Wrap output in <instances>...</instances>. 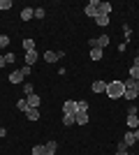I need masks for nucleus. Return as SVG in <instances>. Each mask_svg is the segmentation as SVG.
Returning a JSON list of instances; mask_svg holds the SVG:
<instances>
[{"instance_id": "36", "label": "nucleus", "mask_w": 139, "mask_h": 155, "mask_svg": "<svg viewBox=\"0 0 139 155\" xmlns=\"http://www.w3.org/2000/svg\"><path fill=\"white\" fill-rule=\"evenodd\" d=\"M2 137H7V130L5 127H0V139H2Z\"/></svg>"}, {"instance_id": "28", "label": "nucleus", "mask_w": 139, "mask_h": 155, "mask_svg": "<svg viewBox=\"0 0 139 155\" xmlns=\"http://www.w3.org/2000/svg\"><path fill=\"white\" fill-rule=\"evenodd\" d=\"M123 35H125V44H127L130 37H132V28H130V26H123Z\"/></svg>"}, {"instance_id": "31", "label": "nucleus", "mask_w": 139, "mask_h": 155, "mask_svg": "<svg viewBox=\"0 0 139 155\" xmlns=\"http://www.w3.org/2000/svg\"><path fill=\"white\" fill-rule=\"evenodd\" d=\"M139 93H132V91H125V95H123V100H137Z\"/></svg>"}, {"instance_id": "6", "label": "nucleus", "mask_w": 139, "mask_h": 155, "mask_svg": "<svg viewBox=\"0 0 139 155\" xmlns=\"http://www.w3.org/2000/svg\"><path fill=\"white\" fill-rule=\"evenodd\" d=\"M7 79H9V81H12V84L16 86V84H23V79H26V77L21 74V70H12V72H9V77H7Z\"/></svg>"}, {"instance_id": "39", "label": "nucleus", "mask_w": 139, "mask_h": 155, "mask_svg": "<svg viewBox=\"0 0 139 155\" xmlns=\"http://www.w3.org/2000/svg\"><path fill=\"white\" fill-rule=\"evenodd\" d=\"M116 155H127V153H123V150H116Z\"/></svg>"}, {"instance_id": "21", "label": "nucleus", "mask_w": 139, "mask_h": 155, "mask_svg": "<svg viewBox=\"0 0 139 155\" xmlns=\"http://www.w3.org/2000/svg\"><path fill=\"white\" fill-rule=\"evenodd\" d=\"M35 93V88H33V81H23V95H33Z\"/></svg>"}, {"instance_id": "35", "label": "nucleus", "mask_w": 139, "mask_h": 155, "mask_svg": "<svg viewBox=\"0 0 139 155\" xmlns=\"http://www.w3.org/2000/svg\"><path fill=\"white\" fill-rule=\"evenodd\" d=\"M5 65H7V63H5V56H0V70H2Z\"/></svg>"}, {"instance_id": "7", "label": "nucleus", "mask_w": 139, "mask_h": 155, "mask_svg": "<svg viewBox=\"0 0 139 155\" xmlns=\"http://www.w3.org/2000/svg\"><path fill=\"white\" fill-rule=\"evenodd\" d=\"M109 14H111V2H100L98 16H109Z\"/></svg>"}, {"instance_id": "5", "label": "nucleus", "mask_w": 139, "mask_h": 155, "mask_svg": "<svg viewBox=\"0 0 139 155\" xmlns=\"http://www.w3.org/2000/svg\"><path fill=\"white\" fill-rule=\"evenodd\" d=\"M63 114H77V100H65L63 102Z\"/></svg>"}, {"instance_id": "8", "label": "nucleus", "mask_w": 139, "mask_h": 155, "mask_svg": "<svg viewBox=\"0 0 139 155\" xmlns=\"http://www.w3.org/2000/svg\"><path fill=\"white\" fill-rule=\"evenodd\" d=\"M123 86H125V91L139 93V81H134V79H127V81H123Z\"/></svg>"}, {"instance_id": "17", "label": "nucleus", "mask_w": 139, "mask_h": 155, "mask_svg": "<svg viewBox=\"0 0 139 155\" xmlns=\"http://www.w3.org/2000/svg\"><path fill=\"white\" fill-rule=\"evenodd\" d=\"M95 42H98V46L100 49H104V46H109V35H100V37H95Z\"/></svg>"}, {"instance_id": "2", "label": "nucleus", "mask_w": 139, "mask_h": 155, "mask_svg": "<svg viewBox=\"0 0 139 155\" xmlns=\"http://www.w3.org/2000/svg\"><path fill=\"white\" fill-rule=\"evenodd\" d=\"M100 2H102V0H91V2L84 7V14H86L88 19H95V16H98V7H100Z\"/></svg>"}, {"instance_id": "16", "label": "nucleus", "mask_w": 139, "mask_h": 155, "mask_svg": "<svg viewBox=\"0 0 139 155\" xmlns=\"http://www.w3.org/2000/svg\"><path fill=\"white\" fill-rule=\"evenodd\" d=\"M35 63H37V51H26V65L33 67Z\"/></svg>"}, {"instance_id": "3", "label": "nucleus", "mask_w": 139, "mask_h": 155, "mask_svg": "<svg viewBox=\"0 0 139 155\" xmlns=\"http://www.w3.org/2000/svg\"><path fill=\"white\" fill-rule=\"evenodd\" d=\"M60 58H65V51H44V60L46 63H56V60H60Z\"/></svg>"}, {"instance_id": "33", "label": "nucleus", "mask_w": 139, "mask_h": 155, "mask_svg": "<svg viewBox=\"0 0 139 155\" xmlns=\"http://www.w3.org/2000/svg\"><path fill=\"white\" fill-rule=\"evenodd\" d=\"M14 60H16V56H14L12 51H7L5 53V63H14Z\"/></svg>"}, {"instance_id": "15", "label": "nucleus", "mask_w": 139, "mask_h": 155, "mask_svg": "<svg viewBox=\"0 0 139 155\" xmlns=\"http://www.w3.org/2000/svg\"><path fill=\"white\" fill-rule=\"evenodd\" d=\"M102 56H104V51L100 46H93L91 49V60H102Z\"/></svg>"}, {"instance_id": "14", "label": "nucleus", "mask_w": 139, "mask_h": 155, "mask_svg": "<svg viewBox=\"0 0 139 155\" xmlns=\"http://www.w3.org/2000/svg\"><path fill=\"white\" fill-rule=\"evenodd\" d=\"M93 93H104L107 91V81H93Z\"/></svg>"}, {"instance_id": "38", "label": "nucleus", "mask_w": 139, "mask_h": 155, "mask_svg": "<svg viewBox=\"0 0 139 155\" xmlns=\"http://www.w3.org/2000/svg\"><path fill=\"white\" fill-rule=\"evenodd\" d=\"M132 65H137V67H139V53H137V58H134V63Z\"/></svg>"}, {"instance_id": "27", "label": "nucleus", "mask_w": 139, "mask_h": 155, "mask_svg": "<svg viewBox=\"0 0 139 155\" xmlns=\"http://www.w3.org/2000/svg\"><path fill=\"white\" fill-rule=\"evenodd\" d=\"M44 16H46L44 7H35V19H44Z\"/></svg>"}, {"instance_id": "9", "label": "nucleus", "mask_w": 139, "mask_h": 155, "mask_svg": "<svg viewBox=\"0 0 139 155\" xmlns=\"http://www.w3.org/2000/svg\"><path fill=\"white\" fill-rule=\"evenodd\" d=\"M35 16V9L33 7H23V9H21V21H30Z\"/></svg>"}, {"instance_id": "22", "label": "nucleus", "mask_w": 139, "mask_h": 155, "mask_svg": "<svg viewBox=\"0 0 139 155\" xmlns=\"http://www.w3.org/2000/svg\"><path fill=\"white\" fill-rule=\"evenodd\" d=\"M95 23H98L100 28H107L109 26V16H95Z\"/></svg>"}, {"instance_id": "32", "label": "nucleus", "mask_w": 139, "mask_h": 155, "mask_svg": "<svg viewBox=\"0 0 139 155\" xmlns=\"http://www.w3.org/2000/svg\"><path fill=\"white\" fill-rule=\"evenodd\" d=\"M19 70H21V74H23V77H28V74L33 72V67H30V65H23V67H19Z\"/></svg>"}, {"instance_id": "34", "label": "nucleus", "mask_w": 139, "mask_h": 155, "mask_svg": "<svg viewBox=\"0 0 139 155\" xmlns=\"http://www.w3.org/2000/svg\"><path fill=\"white\" fill-rule=\"evenodd\" d=\"M118 150H123V153H127V146H125V141H123V139H121V141H118Z\"/></svg>"}, {"instance_id": "40", "label": "nucleus", "mask_w": 139, "mask_h": 155, "mask_svg": "<svg viewBox=\"0 0 139 155\" xmlns=\"http://www.w3.org/2000/svg\"><path fill=\"white\" fill-rule=\"evenodd\" d=\"M127 155H132V153H127Z\"/></svg>"}, {"instance_id": "13", "label": "nucleus", "mask_w": 139, "mask_h": 155, "mask_svg": "<svg viewBox=\"0 0 139 155\" xmlns=\"http://www.w3.org/2000/svg\"><path fill=\"white\" fill-rule=\"evenodd\" d=\"M123 141H125V146H127V148L137 143V139H134V132H132V130H130V132H125V137H123Z\"/></svg>"}, {"instance_id": "12", "label": "nucleus", "mask_w": 139, "mask_h": 155, "mask_svg": "<svg viewBox=\"0 0 139 155\" xmlns=\"http://www.w3.org/2000/svg\"><path fill=\"white\" fill-rule=\"evenodd\" d=\"M74 123H77L74 114H63V125H65V127H72Z\"/></svg>"}, {"instance_id": "4", "label": "nucleus", "mask_w": 139, "mask_h": 155, "mask_svg": "<svg viewBox=\"0 0 139 155\" xmlns=\"http://www.w3.org/2000/svg\"><path fill=\"white\" fill-rule=\"evenodd\" d=\"M26 102H28V107H30V109H40L42 100H40V95H37V93H33V95L26 97Z\"/></svg>"}, {"instance_id": "26", "label": "nucleus", "mask_w": 139, "mask_h": 155, "mask_svg": "<svg viewBox=\"0 0 139 155\" xmlns=\"http://www.w3.org/2000/svg\"><path fill=\"white\" fill-rule=\"evenodd\" d=\"M130 79L139 81V67H137V65H132V67H130Z\"/></svg>"}, {"instance_id": "29", "label": "nucleus", "mask_w": 139, "mask_h": 155, "mask_svg": "<svg viewBox=\"0 0 139 155\" xmlns=\"http://www.w3.org/2000/svg\"><path fill=\"white\" fill-rule=\"evenodd\" d=\"M12 7V0H0V12H7Z\"/></svg>"}, {"instance_id": "24", "label": "nucleus", "mask_w": 139, "mask_h": 155, "mask_svg": "<svg viewBox=\"0 0 139 155\" xmlns=\"http://www.w3.org/2000/svg\"><path fill=\"white\" fill-rule=\"evenodd\" d=\"M23 49H26V51H35V42L30 37H26L23 39Z\"/></svg>"}, {"instance_id": "18", "label": "nucleus", "mask_w": 139, "mask_h": 155, "mask_svg": "<svg viewBox=\"0 0 139 155\" xmlns=\"http://www.w3.org/2000/svg\"><path fill=\"white\" fill-rule=\"evenodd\" d=\"M77 114H88V102L86 100H77Z\"/></svg>"}, {"instance_id": "19", "label": "nucleus", "mask_w": 139, "mask_h": 155, "mask_svg": "<svg viewBox=\"0 0 139 155\" xmlns=\"http://www.w3.org/2000/svg\"><path fill=\"white\" fill-rule=\"evenodd\" d=\"M33 155H49V153H46V143H37V146H33Z\"/></svg>"}, {"instance_id": "23", "label": "nucleus", "mask_w": 139, "mask_h": 155, "mask_svg": "<svg viewBox=\"0 0 139 155\" xmlns=\"http://www.w3.org/2000/svg\"><path fill=\"white\" fill-rule=\"evenodd\" d=\"M74 118L79 125H88V114H74Z\"/></svg>"}, {"instance_id": "20", "label": "nucleus", "mask_w": 139, "mask_h": 155, "mask_svg": "<svg viewBox=\"0 0 139 155\" xmlns=\"http://www.w3.org/2000/svg\"><path fill=\"white\" fill-rule=\"evenodd\" d=\"M56 150H58V141H53V139H51V141H46V153L56 155Z\"/></svg>"}, {"instance_id": "37", "label": "nucleus", "mask_w": 139, "mask_h": 155, "mask_svg": "<svg viewBox=\"0 0 139 155\" xmlns=\"http://www.w3.org/2000/svg\"><path fill=\"white\" fill-rule=\"evenodd\" d=\"M132 132H134V139L139 141V127H137V130H132Z\"/></svg>"}, {"instance_id": "1", "label": "nucleus", "mask_w": 139, "mask_h": 155, "mask_svg": "<svg viewBox=\"0 0 139 155\" xmlns=\"http://www.w3.org/2000/svg\"><path fill=\"white\" fill-rule=\"evenodd\" d=\"M107 97L109 100H123V95H125V86H123V81H107Z\"/></svg>"}, {"instance_id": "25", "label": "nucleus", "mask_w": 139, "mask_h": 155, "mask_svg": "<svg viewBox=\"0 0 139 155\" xmlns=\"http://www.w3.org/2000/svg\"><path fill=\"white\" fill-rule=\"evenodd\" d=\"M16 109L26 114V109H28V102H26V97H23V100H16Z\"/></svg>"}, {"instance_id": "11", "label": "nucleus", "mask_w": 139, "mask_h": 155, "mask_svg": "<svg viewBox=\"0 0 139 155\" xmlns=\"http://www.w3.org/2000/svg\"><path fill=\"white\" fill-rule=\"evenodd\" d=\"M127 127H130V130H137V127H139L137 114H127Z\"/></svg>"}, {"instance_id": "30", "label": "nucleus", "mask_w": 139, "mask_h": 155, "mask_svg": "<svg viewBox=\"0 0 139 155\" xmlns=\"http://www.w3.org/2000/svg\"><path fill=\"white\" fill-rule=\"evenodd\" d=\"M9 46V37L7 35H0V49H7Z\"/></svg>"}, {"instance_id": "10", "label": "nucleus", "mask_w": 139, "mask_h": 155, "mask_svg": "<svg viewBox=\"0 0 139 155\" xmlns=\"http://www.w3.org/2000/svg\"><path fill=\"white\" fill-rule=\"evenodd\" d=\"M26 118H28V120H40V109H30V107H28V109H26Z\"/></svg>"}]
</instances>
